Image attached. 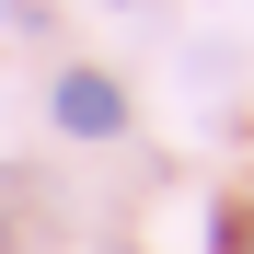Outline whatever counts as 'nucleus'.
Instances as JSON below:
<instances>
[{"mask_svg": "<svg viewBox=\"0 0 254 254\" xmlns=\"http://www.w3.org/2000/svg\"><path fill=\"white\" fill-rule=\"evenodd\" d=\"M58 127H69V139H116V127H127V93L93 81V69H69L58 81Z\"/></svg>", "mask_w": 254, "mask_h": 254, "instance_id": "1", "label": "nucleus"}]
</instances>
